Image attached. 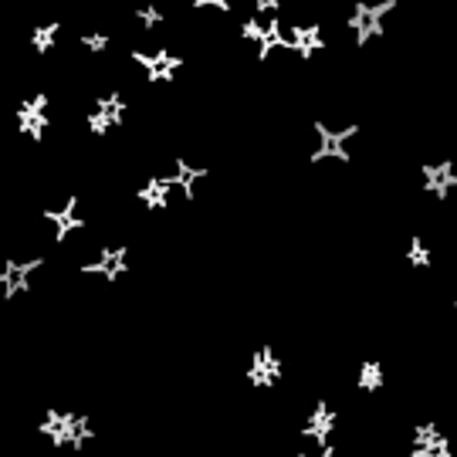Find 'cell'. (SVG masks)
I'll return each mask as SVG.
<instances>
[{"label":"cell","instance_id":"obj_1","mask_svg":"<svg viewBox=\"0 0 457 457\" xmlns=\"http://www.w3.org/2000/svg\"><path fill=\"white\" fill-rule=\"evenodd\" d=\"M224 11H228V17L237 24V28H251L254 24V14H258V7H262V0H217Z\"/></svg>","mask_w":457,"mask_h":457}]
</instances>
